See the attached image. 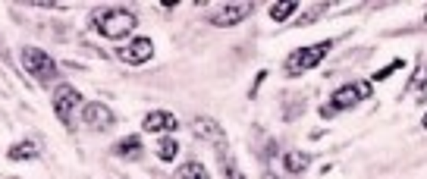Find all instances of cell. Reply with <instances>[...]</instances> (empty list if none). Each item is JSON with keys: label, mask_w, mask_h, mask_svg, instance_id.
<instances>
[{"label": "cell", "mask_w": 427, "mask_h": 179, "mask_svg": "<svg viewBox=\"0 0 427 179\" xmlns=\"http://www.w3.org/2000/svg\"><path fill=\"white\" fill-rule=\"evenodd\" d=\"M311 167V154H305V151H286L283 154V170L286 173H305Z\"/></svg>", "instance_id": "obj_12"}, {"label": "cell", "mask_w": 427, "mask_h": 179, "mask_svg": "<svg viewBox=\"0 0 427 179\" xmlns=\"http://www.w3.org/2000/svg\"><path fill=\"white\" fill-rule=\"evenodd\" d=\"M176 154H179V142L176 139H161V142H157V157H161L163 164H170V160H176Z\"/></svg>", "instance_id": "obj_15"}, {"label": "cell", "mask_w": 427, "mask_h": 179, "mask_svg": "<svg viewBox=\"0 0 427 179\" xmlns=\"http://www.w3.org/2000/svg\"><path fill=\"white\" fill-rule=\"evenodd\" d=\"M251 16V3H223L220 10H214L207 16V23L217 25V29H229V25H239Z\"/></svg>", "instance_id": "obj_6"}, {"label": "cell", "mask_w": 427, "mask_h": 179, "mask_svg": "<svg viewBox=\"0 0 427 179\" xmlns=\"http://www.w3.org/2000/svg\"><path fill=\"white\" fill-rule=\"evenodd\" d=\"M192 132L198 135V139H205V142H223V129L217 119L211 117H198L195 123H192Z\"/></svg>", "instance_id": "obj_10"}, {"label": "cell", "mask_w": 427, "mask_h": 179, "mask_svg": "<svg viewBox=\"0 0 427 179\" xmlns=\"http://www.w3.org/2000/svg\"><path fill=\"white\" fill-rule=\"evenodd\" d=\"M19 60H23L25 73H29L32 79H38V82H51V79H57V63H54L45 51H38V47H23Z\"/></svg>", "instance_id": "obj_4"}, {"label": "cell", "mask_w": 427, "mask_h": 179, "mask_svg": "<svg viewBox=\"0 0 427 179\" xmlns=\"http://www.w3.org/2000/svg\"><path fill=\"white\" fill-rule=\"evenodd\" d=\"M91 25H95L104 38L123 41V38H129L135 29H139V16H135L132 10H123V7H107V10H97V13L91 16Z\"/></svg>", "instance_id": "obj_1"}, {"label": "cell", "mask_w": 427, "mask_h": 179, "mask_svg": "<svg viewBox=\"0 0 427 179\" xmlns=\"http://www.w3.org/2000/svg\"><path fill=\"white\" fill-rule=\"evenodd\" d=\"M295 13H299V3H295V0L273 3V7H270V19H273V23H286L289 16H295Z\"/></svg>", "instance_id": "obj_14"}, {"label": "cell", "mask_w": 427, "mask_h": 179, "mask_svg": "<svg viewBox=\"0 0 427 179\" xmlns=\"http://www.w3.org/2000/svg\"><path fill=\"white\" fill-rule=\"evenodd\" d=\"M424 25H427V13H424Z\"/></svg>", "instance_id": "obj_20"}, {"label": "cell", "mask_w": 427, "mask_h": 179, "mask_svg": "<svg viewBox=\"0 0 427 179\" xmlns=\"http://www.w3.org/2000/svg\"><path fill=\"white\" fill-rule=\"evenodd\" d=\"M418 88H421V91H427V63L418 69V73L412 75V82H408V91H418Z\"/></svg>", "instance_id": "obj_17"}, {"label": "cell", "mask_w": 427, "mask_h": 179, "mask_svg": "<svg viewBox=\"0 0 427 179\" xmlns=\"http://www.w3.org/2000/svg\"><path fill=\"white\" fill-rule=\"evenodd\" d=\"M82 123L89 129H95V132H107V129L117 123V117H113V110L107 104H101V101H95V104H85L82 107Z\"/></svg>", "instance_id": "obj_7"}, {"label": "cell", "mask_w": 427, "mask_h": 179, "mask_svg": "<svg viewBox=\"0 0 427 179\" xmlns=\"http://www.w3.org/2000/svg\"><path fill=\"white\" fill-rule=\"evenodd\" d=\"M38 154H41V145L35 139H23V142H16L10 148V160H35Z\"/></svg>", "instance_id": "obj_11"}, {"label": "cell", "mask_w": 427, "mask_h": 179, "mask_svg": "<svg viewBox=\"0 0 427 179\" xmlns=\"http://www.w3.org/2000/svg\"><path fill=\"white\" fill-rule=\"evenodd\" d=\"M176 126H179V119L170 110H151L141 119V129H145V132H173Z\"/></svg>", "instance_id": "obj_9"}, {"label": "cell", "mask_w": 427, "mask_h": 179, "mask_svg": "<svg viewBox=\"0 0 427 179\" xmlns=\"http://www.w3.org/2000/svg\"><path fill=\"white\" fill-rule=\"evenodd\" d=\"M402 67H405V60H402V57H399V60H393L390 67H383V69H380V73H377V75H374V79H390V75H393V73H396V69H402Z\"/></svg>", "instance_id": "obj_18"}, {"label": "cell", "mask_w": 427, "mask_h": 179, "mask_svg": "<svg viewBox=\"0 0 427 179\" xmlns=\"http://www.w3.org/2000/svg\"><path fill=\"white\" fill-rule=\"evenodd\" d=\"M113 154H117V157H129V160L141 157V139H139V135H126V139H119V142L113 145Z\"/></svg>", "instance_id": "obj_13"}, {"label": "cell", "mask_w": 427, "mask_h": 179, "mask_svg": "<svg viewBox=\"0 0 427 179\" xmlns=\"http://www.w3.org/2000/svg\"><path fill=\"white\" fill-rule=\"evenodd\" d=\"M176 179H207V170L198 160H189V164L176 167Z\"/></svg>", "instance_id": "obj_16"}, {"label": "cell", "mask_w": 427, "mask_h": 179, "mask_svg": "<svg viewBox=\"0 0 427 179\" xmlns=\"http://www.w3.org/2000/svg\"><path fill=\"white\" fill-rule=\"evenodd\" d=\"M117 57L123 60V63H129V67H145L148 60L154 57V41H151V38H132L129 45L119 47Z\"/></svg>", "instance_id": "obj_5"}, {"label": "cell", "mask_w": 427, "mask_h": 179, "mask_svg": "<svg viewBox=\"0 0 427 179\" xmlns=\"http://www.w3.org/2000/svg\"><path fill=\"white\" fill-rule=\"evenodd\" d=\"M421 129H427V113H424V119H421Z\"/></svg>", "instance_id": "obj_19"}, {"label": "cell", "mask_w": 427, "mask_h": 179, "mask_svg": "<svg viewBox=\"0 0 427 179\" xmlns=\"http://www.w3.org/2000/svg\"><path fill=\"white\" fill-rule=\"evenodd\" d=\"M371 95H374V85L371 82H349L333 91L330 101L321 107V117H336V113H343V110H352L361 101H368Z\"/></svg>", "instance_id": "obj_2"}, {"label": "cell", "mask_w": 427, "mask_h": 179, "mask_svg": "<svg viewBox=\"0 0 427 179\" xmlns=\"http://www.w3.org/2000/svg\"><path fill=\"white\" fill-rule=\"evenodd\" d=\"M82 95L73 88V85H57L54 88V113L60 117V123H69L73 119V110L79 107Z\"/></svg>", "instance_id": "obj_8"}, {"label": "cell", "mask_w": 427, "mask_h": 179, "mask_svg": "<svg viewBox=\"0 0 427 179\" xmlns=\"http://www.w3.org/2000/svg\"><path fill=\"white\" fill-rule=\"evenodd\" d=\"M333 51V41H317V45H308V47H299L286 57V75H302L308 69L321 67L324 57Z\"/></svg>", "instance_id": "obj_3"}]
</instances>
